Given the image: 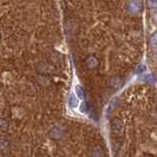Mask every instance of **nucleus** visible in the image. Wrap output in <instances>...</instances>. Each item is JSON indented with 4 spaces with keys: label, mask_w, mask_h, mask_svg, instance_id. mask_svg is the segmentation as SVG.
<instances>
[{
    "label": "nucleus",
    "mask_w": 157,
    "mask_h": 157,
    "mask_svg": "<svg viewBox=\"0 0 157 157\" xmlns=\"http://www.w3.org/2000/svg\"><path fill=\"white\" fill-rule=\"evenodd\" d=\"M144 69H145V65H143V64H140V65L138 66V68L136 69V73H141V72H143Z\"/></svg>",
    "instance_id": "13"
},
{
    "label": "nucleus",
    "mask_w": 157,
    "mask_h": 157,
    "mask_svg": "<svg viewBox=\"0 0 157 157\" xmlns=\"http://www.w3.org/2000/svg\"><path fill=\"white\" fill-rule=\"evenodd\" d=\"M108 84H109V86H110L111 88H113V89H119L122 86L123 81H122V79L120 78V77H113V78H111L109 80Z\"/></svg>",
    "instance_id": "4"
},
{
    "label": "nucleus",
    "mask_w": 157,
    "mask_h": 157,
    "mask_svg": "<svg viewBox=\"0 0 157 157\" xmlns=\"http://www.w3.org/2000/svg\"><path fill=\"white\" fill-rule=\"evenodd\" d=\"M65 134V128L61 125H55L48 131V137L54 140H58L62 138Z\"/></svg>",
    "instance_id": "2"
},
{
    "label": "nucleus",
    "mask_w": 157,
    "mask_h": 157,
    "mask_svg": "<svg viewBox=\"0 0 157 157\" xmlns=\"http://www.w3.org/2000/svg\"><path fill=\"white\" fill-rule=\"evenodd\" d=\"M150 42H151V45L153 48H157V32L153 33L151 35V39H150Z\"/></svg>",
    "instance_id": "10"
},
{
    "label": "nucleus",
    "mask_w": 157,
    "mask_h": 157,
    "mask_svg": "<svg viewBox=\"0 0 157 157\" xmlns=\"http://www.w3.org/2000/svg\"><path fill=\"white\" fill-rule=\"evenodd\" d=\"M80 111H81L82 113H84L86 111V108H85V102H83L81 104V106H80Z\"/></svg>",
    "instance_id": "14"
},
{
    "label": "nucleus",
    "mask_w": 157,
    "mask_h": 157,
    "mask_svg": "<svg viewBox=\"0 0 157 157\" xmlns=\"http://www.w3.org/2000/svg\"><path fill=\"white\" fill-rule=\"evenodd\" d=\"M86 64H87V66L89 68H94V67L97 66L98 60H97V58H95L94 56H91L88 58L87 61H86Z\"/></svg>",
    "instance_id": "7"
},
{
    "label": "nucleus",
    "mask_w": 157,
    "mask_h": 157,
    "mask_svg": "<svg viewBox=\"0 0 157 157\" xmlns=\"http://www.w3.org/2000/svg\"><path fill=\"white\" fill-rule=\"evenodd\" d=\"M0 39H1V35H0Z\"/></svg>",
    "instance_id": "15"
},
{
    "label": "nucleus",
    "mask_w": 157,
    "mask_h": 157,
    "mask_svg": "<svg viewBox=\"0 0 157 157\" xmlns=\"http://www.w3.org/2000/svg\"><path fill=\"white\" fill-rule=\"evenodd\" d=\"M91 155L92 157H105L104 149L99 145L95 146L93 147V149L91 150Z\"/></svg>",
    "instance_id": "5"
},
{
    "label": "nucleus",
    "mask_w": 157,
    "mask_h": 157,
    "mask_svg": "<svg viewBox=\"0 0 157 157\" xmlns=\"http://www.w3.org/2000/svg\"><path fill=\"white\" fill-rule=\"evenodd\" d=\"M128 8L131 14H138L141 11V2L139 0H131L128 4Z\"/></svg>",
    "instance_id": "3"
},
{
    "label": "nucleus",
    "mask_w": 157,
    "mask_h": 157,
    "mask_svg": "<svg viewBox=\"0 0 157 157\" xmlns=\"http://www.w3.org/2000/svg\"><path fill=\"white\" fill-rule=\"evenodd\" d=\"M68 104H69V106L71 107V108L77 107L78 100H77V98L75 97V95H73V94L70 95V96H69V100H68Z\"/></svg>",
    "instance_id": "8"
},
{
    "label": "nucleus",
    "mask_w": 157,
    "mask_h": 157,
    "mask_svg": "<svg viewBox=\"0 0 157 157\" xmlns=\"http://www.w3.org/2000/svg\"><path fill=\"white\" fill-rule=\"evenodd\" d=\"M75 92H76V95L77 97L79 98L80 100H83L85 98V92H84V89H83L82 86L77 85L75 87Z\"/></svg>",
    "instance_id": "6"
},
{
    "label": "nucleus",
    "mask_w": 157,
    "mask_h": 157,
    "mask_svg": "<svg viewBox=\"0 0 157 157\" xmlns=\"http://www.w3.org/2000/svg\"><path fill=\"white\" fill-rule=\"evenodd\" d=\"M146 3H147V5L151 8L157 7V0H146Z\"/></svg>",
    "instance_id": "11"
},
{
    "label": "nucleus",
    "mask_w": 157,
    "mask_h": 157,
    "mask_svg": "<svg viewBox=\"0 0 157 157\" xmlns=\"http://www.w3.org/2000/svg\"><path fill=\"white\" fill-rule=\"evenodd\" d=\"M111 128H112V131L114 135L116 137H122L124 136L125 134V127L123 122L118 118H115L112 120L111 122Z\"/></svg>",
    "instance_id": "1"
},
{
    "label": "nucleus",
    "mask_w": 157,
    "mask_h": 157,
    "mask_svg": "<svg viewBox=\"0 0 157 157\" xmlns=\"http://www.w3.org/2000/svg\"><path fill=\"white\" fill-rule=\"evenodd\" d=\"M146 81L150 83V84H154V83L156 82V80L154 78V76H152V75H147V77H146Z\"/></svg>",
    "instance_id": "12"
},
{
    "label": "nucleus",
    "mask_w": 157,
    "mask_h": 157,
    "mask_svg": "<svg viewBox=\"0 0 157 157\" xmlns=\"http://www.w3.org/2000/svg\"><path fill=\"white\" fill-rule=\"evenodd\" d=\"M118 102H119V100H118V98H114V99L111 101V103H110V106H109V110L110 111H114L117 108V106H118Z\"/></svg>",
    "instance_id": "9"
}]
</instances>
